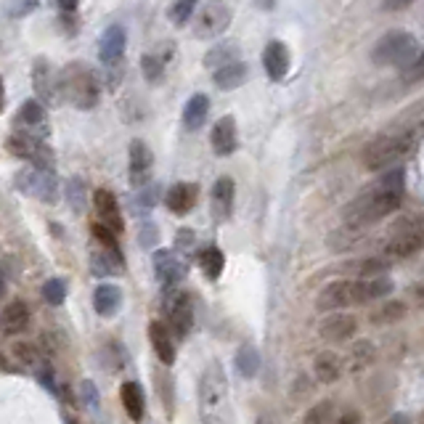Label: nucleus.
Returning <instances> with one entry per match:
<instances>
[{"mask_svg": "<svg viewBox=\"0 0 424 424\" xmlns=\"http://www.w3.org/2000/svg\"><path fill=\"white\" fill-rule=\"evenodd\" d=\"M196 406H199L202 424H233L228 379L218 361L204 366L199 384H196Z\"/></svg>", "mask_w": 424, "mask_h": 424, "instance_id": "obj_3", "label": "nucleus"}, {"mask_svg": "<svg viewBox=\"0 0 424 424\" xmlns=\"http://www.w3.org/2000/svg\"><path fill=\"white\" fill-rule=\"evenodd\" d=\"M212 80H215V85L221 91H236V88H242L244 82H247V64L236 61V64L225 67V69H218L212 74Z\"/></svg>", "mask_w": 424, "mask_h": 424, "instance_id": "obj_33", "label": "nucleus"}, {"mask_svg": "<svg viewBox=\"0 0 424 424\" xmlns=\"http://www.w3.org/2000/svg\"><path fill=\"white\" fill-rule=\"evenodd\" d=\"M122 305V289L117 284H99L96 292H93V308L96 313L104 316V318H111L117 316Z\"/></svg>", "mask_w": 424, "mask_h": 424, "instance_id": "obj_27", "label": "nucleus"}, {"mask_svg": "<svg viewBox=\"0 0 424 424\" xmlns=\"http://www.w3.org/2000/svg\"><path fill=\"white\" fill-rule=\"evenodd\" d=\"M210 143L212 152L218 154V157H231L239 149V128H236V120H233L231 114H225V117H221V120L212 125Z\"/></svg>", "mask_w": 424, "mask_h": 424, "instance_id": "obj_17", "label": "nucleus"}, {"mask_svg": "<svg viewBox=\"0 0 424 424\" xmlns=\"http://www.w3.org/2000/svg\"><path fill=\"white\" fill-rule=\"evenodd\" d=\"M64 196L69 199L72 210H74V212L85 210V183H82L80 178H72V181L67 183V189H64Z\"/></svg>", "mask_w": 424, "mask_h": 424, "instance_id": "obj_45", "label": "nucleus"}, {"mask_svg": "<svg viewBox=\"0 0 424 424\" xmlns=\"http://www.w3.org/2000/svg\"><path fill=\"white\" fill-rule=\"evenodd\" d=\"M13 125H16V133L19 135H30V138H38V141H48L51 135V120H48V111L38 99H30L24 101L13 117Z\"/></svg>", "mask_w": 424, "mask_h": 424, "instance_id": "obj_10", "label": "nucleus"}, {"mask_svg": "<svg viewBox=\"0 0 424 424\" xmlns=\"http://www.w3.org/2000/svg\"><path fill=\"white\" fill-rule=\"evenodd\" d=\"M289 67H292V53L284 45L281 40H271L263 48V69L265 74L271 77L273 82L284 80L289 74Z\"/></svg>", "mask_w": 424, "mask_h": 424, "instance_id": "obj_20", "label": "nucleus"}, {"mask_svg": "<svg viewBox=\"0 0 424 424\" xmlns=\"http://www.w3.org/2000/svg\"><path fill=\"white\" fill-rule=\"evenodd\" d=\"M128 164H130V186L138 191V189H146L149 181H152V170H154V152L141 141V138H133L130 149H128Z\"/></svg>", "mask_w": 424, "mask_h": 424, "instance_id": "obj_15", "label": "nucleus"}, {"mask_svg": "<svg viewBox=\"0 0 424 424\" xmlns=\"http://www.w3.org/2000/svg\"><path fill=\"white\" fill-rule=\"evenodd\" d=\"M347 305H355V279H337L316 297V308L323 313H342Z\"/></svg>", "mask_w": 424, "mask_h": 424, "instance_id": "obj_12", "label": "nucleus"}, {"mask_svg": "<svg viewBox=\"0 0 424 424\" xmlns=\"http://www.w3.org/2000/svg\"><path fill=\"white\" fill-rule=\"evenodd\" d=\"M154 387H157V393H160L162 406H164L167 416H172L175 414V379L170 376V372L157 369V372H154Z\"/></svg>", "mask_w": 424, "mask_h": 424, "instance_id": "obj_37", "label": "nucleus"}, {"mask_svg": "<svg viewBox=\"0 0 424 424\" xmlns=\"http://www.w3.org/2000/svg\"><path fill=\"white\" fill-rule=\"evenodd\" d=\"M32 88L43 106L61 101V72L53 69L45 59H38L32 64Z\"/></svg>", "mask_w": 424, "mask_h": 424, "instance_id": "obj_13", "label": "nucleus"}, {"mask_svg": "<svg viewBox=\"0 0 424 424\" xmlns=\"http://www.w3.org/2000/svg\"><path fill=\"white\" fill-rule=\"evenodd\" d=\"M196 199H199V186H196V183H186V181L170 186L167 194H164L167 210H170L172 215H178V218L189 215V212L196 207Z\"/></svg>", "mask_w": 424, "mask_h": 424, "instance_id": "obj_21", "label": "nucleus"}, {"mask_svg": "<svg viewBox=\"0 0 424 424\" xmlns=\"http://www.w3.org/2000/svg\"><path fill=\"white\" fill-rule=\"evenodd\" d=\"M403 316H406V303H401V300H387V303H382L372 313V323H379V326H384V323L401 321Z\"/></svg>", "mask_w": 424, "mask_h": 424, "instance_id": "obj_39", "label": "nucleus"}, {"mask_svg": "<svg viewBox=\"0 0 424 424\" xmlns=\"http://www.w3.org/2000/svg\"><path fill=\"white\" fill-rule=\"evenodd\" d=\"M120 401L125 414L130 416L133 422H141L143 411H146V398H143V390L138 382H125L120 387Z\"/></svg>", "mask_w": 424, "mask_h": 424, "instance_id": "obj_31", "label": "nucleus"}, {"mask_svg": "<svg viewBox=\"0 0 424 424\" xmlns=\"http://www.w3.org/2000/svg\"><path fill=\"white\" fill-rule=\"evenodd\" d=\"M233 366L236 372L242 374L244 379H255L260 374V366H263V358H260V350L255 345H242L236 350V358H233Z\"/></svg>", "mask_w": 424, "mask_h": 424, "instance_id": "obj_32", "label": "nucleus"}, {"mask_svg": "<svg viewBox=\"0 0 424 424\" xmlns=\"http://www.w3.org/2000/svg\"><path fill=\"white\" fill-rule=\"evenodd\" d=\"M376 361V350L372 342H358L350 350V372H364Z\"/></svg>", "mask_w": 424, "mask_h": 424, "instance_id": "obj_41", "label": "nucleus"}, {"mask_svg": "<svg viewBox=\"0 0 424 424\" xmlns=\"http://www.w3.org/2000/svg\"><path fill=\"white\" fill-rule=\"evenodd\" d=\"M289 395H292V401H308V398L313 395V382H311L308 376H297Z\"/></svg>", "mask_w": 424, "mask_h": 424, "instance_id": "obj_50", "label": "nucleus"}, {"mask_svg": "<svg viewBox=\"0 0 424 424\" xmlns=\"http://www.w3.org/2000/svg\"><path fill=\"white\" fill-rule=\"evenodd\" d=\"M236 61H242V45L233 40H221L210 45V51L204 53V67L212 72L218 69H225V67H231Z\"/></svg>", "mask_w": 424, "mask_h": 424, "instance_id": "obj_24", "label": "nucleus"}, {"mask_svg": "<svg viewBox=\"0 0 424 424\" xmlns=\"http://www.w3.org/2000/svg\"><path fill=\"white\" fill-rule=\"evenodd\" d=\"M424 250V221L422 218H403L390 228V239L384 244L382 255L390 263L406 260Z\"/></svg>", "mask_w": 424, "mask_h": 424, "instance_id": "obj_6", "label": "nucleus"}, {"mask_svg": "<svg viewBox=\"0 0 424 424\" xmlns=\"http://www.w3.org/2000/svg\"><path fill=\"white\" fill-rule=\"evenodd\" d=\"M334 424H361V414L358 411H345V414L337 416Z\"/></svg>", "mask_w": 424, "mask_h": 424, "instance_id": "obj_54", "label": "nucleus"}, {"mask_svg": "<svg viewBox=\"0 0 424 424\" xmlns=\"http://www.w3.org/2000/svg\"><path fill=\"white\" fill-rule=\"evenodd\" d=\"M393 289L395 286L387 276L366 279V281L355 279V305H369L376 303V300H387V294H393Z\"/></svg>", "mask_w": 424, "mask_h": 424, "instance_id": "obj_25", "label": "nucleus"}, {"mask_svg": "<svg viewBox=\"0 0 424 424\" xmlns=\"http://www.w3.org/2000/svg\"><path fill=\"white\" fill-rule=\"evenodd\" d=\"M162 311L167 316V329L172 337L181 342L189 340L194 329V316H196V303H194L191 292L183 289H164V300H162Z\"/></svg>", "mask_w": 424, "mask_h": 424, "instance_id": "obj_7", "label": "nucleus"}, {"mask_svg": "<svg viewBox=\"0 0 424 424\" xmlns=\"http://www.w3.org/2000/svg\"><path fill=\"white\" fill-rule=\"evenodd\" d=\"M157 199H160V186H154V183H149L146 189H138L135 191V196H133V210L135 212H149L157 204Z\"/></svg>", "mask_w": 424, "mask_h": 424, "instance_id": "obj_44", "label": "nucleus"}, {"mask_svg": "<svg viewBox=\"0 0 424 424\" xmlns=\"http://www.w3.org/2000/svg\"><path fill=\"white\" fill-rule=\"evenodd\" d=\"M43 297H45L48 305H61L67 300V284L61 281V279H48V281L43 284Z\"/></svg>", "mask_w": 424, "mask_h": 424, "instance_id": "obj_46", "label": "nucleus"}, {"mask_svg": "<svg viewBox=\"0 0 424 424\" xmlns=\"http://www.w3.org/2000/svg\"><path fill=\"white\" fill-rule=\"evenodd\" d=\"M424 135V120L414 122H395V128L374 135L364 146L361 162L372 172H387L393 167H401V162L414 152V146Z\"/></svg>", "mask_w": 424, "mask_h": 424, "instance_id": "obj_2", "label": "nucleus"}, {"mask_svg": "<svg viewBox=\"0 0 424 424\" xmlns=\"http://www.w3.org/2000/svg\"><path fill=\"white\" fill-rule=\"evenodd\" d=\"M125 48H128V35L120 24H111L104 30L101 40H99V61L104 67H117L125 56Z\"/></svg>", "mask_w": 424, "mask_h": 424, "instance_id": "obj_18", "label": "nucleus"}, {"mask_svg": "<svg viewBox=\"0 0 424 424\" xmlns=\"http://www.w3.org/2000/svg\"><path fill=\"white\" fill-rule=\"evenodd\" d=\"M80 395H82V401H85V406L88 408H99V390H96V384L91 382V379H82V384H80Z\"/></svg>", "mask_w": 424, "mask_h": 424, "instance_id": "obj_51", "label": "nucleus"}, {"mask_svg": "<svg viewBox=\"0 0 424 424\" xmlns=\"http://www.w3.org/2000/svg\"><path fill=\"white\" fill-rule=\"evenodd\" d=\"M93 207H96V215H99V223H101V225H106V228L114 231L117 236L125 231L120 202H117L114 194L106 191V189H99V191L93 194Z\"/></svg>", "mask_w": 424, "mask_h": 424, "instance_id": "obj_19", "label": "nucleus"}, {"mask_svg": "<svg viewBox=\"0 0 424 424\" xmlns=\"http://www.w3.org/2000/svg\"><path fill=\"white\" fill-rule=\"evenodd\" d=\"M11 355L19 361L21 366H27V369H35V372H48V364L43 361V353L30 342H13L11 347Z\"/></svg>", "mask_w": 424, "mask_h": 424, "instance_id": "obj_35", "label": "nucleus"}, {"mask_svg": "<svg viewBox=\"0 0 424 424\" xmlns=\"http://www.w3.org/2000/svg\"><path fill=\"white\" fill-rule=\"evenodd\" d=\"M194 247H196V233L191 231V228H178V233H175V252H181V255H186V252H191Z\"/></svg>", "mask_w": 424, "mask_h": 424, "instance_id": "obj_48", "label": "nucleus"}, {"mask_svg": "<svg viewBox=\"0 0 424 424\" xmlns=\"http://www.w3.org/2000/svg\"><path fill=\"white\" fill-rule=\"evenodd\" d=\"M408 3H384V9H393V11H401V9H406Z\"/></svg>", "mask_w": 424, "mask_h": 424, "instance_id": "obj_59", "label": "nucleus"}, {"mask_svg": "<svg viewBox=\"0 0 424 424\" xmlns=\"http://www.w3.org/2000/svg\"><path fill=\"white\" fill-rule=\"evenodd\" d=\"M207 114H210V99L204 93H194L183 106V128L189 133H196L207 122Z\"/></svg>", "mask_w": 424, "mask_h": 424, "instance_id": "obj_28", "label": "nucleus"}, {"mask_svg": "<svg viewBox=\"0 0 424 424\" xmlns=\"http://www.w3.org/2000/svg\"><path fill=\"white\" fill-rule=\"evenodd\" d=\"M340 374H342V361H340V355L332 353V350H323L313 358V376L318 379L321 384H332L340 379Z\"/></svg>", "mask_w": 424, "mask_h": 424, "instance_id": "obj_30", "label": "nucleus"}, {"mask_svg": "<svg viewBox=\"0 0 424 424\" xmlns=\"http://www.w3.org/2000/svg\"><path fill=\"white\" fill-rule=\"evenodd\" d=\"M101 364H106L111 372H120L122 366L128 364V350L117 342H109L106 347L101 350Z\"/></svg>", "mask_w": 424, "mask_h": 424, "instance_id": "obj_43", "label": "nucleus"}, {"mask_svg": "<svg viewBox=\"0 0 424 424\" xmlns=\"http://www.w3.org/2000/svg\"><path fill=\"white\" fill-rule=\"evenodd\" d=\"M149 342H152L154 353H157V358H160V364L170 369V366L175 364L178 347H175V337H172V332L167 329V323H162V321L149 323Z\"/></svg>", "mask_w": 424, "mask_h": 424, "instance_id": "obj_23", "label": "nucleus"}, {"mask_svg": "<svg viewBox=\"0 0 424 424\" xmlns=\"http://www.w3.org/2000/svg\"><path fill=\"white\" fill-rule=\"evenodd\" d=\"M231 24V9L225 3H204L199 16L194 19V32L199 40H215L218 35L228 30Z\"/></svg>", "mask_w": 424, "mask_h": 424, "instance_id": "obj_11", "label": "nucleus"}, {"mask_svg": "<svg viewBox=\"0 0 424 424\" xmlns=\"http://www.w3.org/2000/svg\"><path fill=\"white\" fill-rule=\"evenodd\" d=\"M419 56H422L419 40L406 30L384 32L382 38L376 40V45L372 48V61L376 67H398L401 72L414 67Z\"/></svg>", "mask_w": 424, "mask_h": 424, "instance_id": "obj_5", "label": "nucleus"}, {"mask_svg": "<svg viewBox=\"0 0 424 424\" xmlns=\"http://www.w3.org/2000/svg\"><path fill=\"white\" fill-rule=\"evenodd\" d=\"M194 11H196V3L194 0H178V3H170V9H167V16L175 27H186L189 19L194 16Z\"/></svg>", "mask_w": 424, "mask_h": 424, "instance_id": "obj_42", "label": "nucleus"}, {"mask_svg": "<svg viewBox=\"0 0 424 424\" xmlns=\"http://www.w3.org/2000/svg\"><path fill=\"white\" fill-rule=\"evenodd\" d=\"M77 11H80V6H77L74 0H64V3H59V16H61V21L67 24V30H69V32H74Z\"/></svg>", "mask_w": 424, "mask_h": 424, "instance_id": "obj_49", "label": "nucleus"}, {"mask_svg": "<svg viewBox=\"0 0 424 424\" xmlns=\"http://www.w3.org/2000/svg\"><path fill=\"white\" fill-rule=\"evenodd\" d=\"M358 332V321H355L353 313H332L326 316L318 326V334H321L326 342H334V345H342L347 342L350 337H355Z\"/></svg>", "mask_w": 424, "mask_h": 424, "instance_id": "obj_16", "label": "nucleus"}, {"mask_svg": "<svg viewBox=\"0 0 424 424\" xmlns=\"http://www.w3.org/2000/svg\"><path fill=\"white\" fill-rule=\"evenodd\" d=\"M196 263H199L207 281H218L223 268H225V257H223V252L218 247H204L202 252L196 255Z\"/></svg>", "mask_w": 424, "mask_h": 424, "instance_id": "obj_34", "label": "nucleus"}, {"mask_svg": "<svg viewBox=\"0 0 424 424\" xmlns=\"http://www.w3.org/2000/svg\"><path fill=\"white\" fill-rule=\"evenodd\" d=\"M337 416H334V403L332 398H323V401H316L308 411H305L303 424H334Z\"/></svg>", "mask_w": 424, "mask_h": 424, "instance_id": "obj_38", "label": "nucleus"}, {"mask_svg": "<svg viewBox=\"0 0 424 424\" xmlns=\"http://www.w3.org/2000/svg\"><path fill=\"white\" fill-rule=\"evenodd\" d=\"M93 236H96L99 247H104V250H111V252L120 255V242H117V233L109 231L106 225H101V223H93Z\"/></svg>", "mask_w": 424, "mask_h": 424, "instance_id": "obj_47", "label": "nucleus"}, {"mask_svg": "<svg viewBox=\"0 0 424 424\" xmlns=\"http://www.w3.org/2000/svg\"><path fill=\"white\" fill-rule=\"evenodd\" d=\"M403 77L408 82H419V80H424V51H422V56L416 59V64L414 67H408V69L403 72Z\"/></svg>", "mask_w": 424, "mask_h": 424, "instance_id": "obj_53", "label": "nucleus"}, {"mask_svg": "<svg viewBox=\"0 0 424 424\" xmlns=\"http://www.w3.org/2000/svg\"><path fill=\"white\" fill-rule=\"evenodd\" d=\"M414 300L424 305V286H416V289H414Z\"/></svg>", "mask_w": 424, "mask_h": 424, "instance_id": "obj_58", "label": "nucleus"}, {"mask_svg": "<svg viewBox=\"0 0 424 424\" xmlns=\"http://www.w3.org/2000/svg\"><path fill=\"white\" fill-rule=\"evenodd\" d=\"M387 424H411V416L408 414H393Z\"/></svg>", "mask_w": 424, "mask_h": 424, "instance_id": "obj_56", "label": "nucleus"}, {"mask_svg": "<svg viewBox=\"0 0 424 424\" xmlns=\"http://www.w3.org/2000/svg\"><path fill=\"white\" fill-rule=\"evenodd\" d=\"M30 305L24 303V300H11L6 308H3V334L6 337H13V334H21L27 332V326H30Z\"/></svg>", "mask_w": 424, "mask_h": 424, "instance_id": "obj_26", "label": "nucleus"}, {"mask_svg": "<svg viewBox=\"0 0 424 424\" xmlns=\"http://www.w3.org/2000/svg\"><path fill=\"white\" fill-rule=\"evenodd\" d=\"M167 59L164 53H143L141 56V72L143 77L149 82H160L162 74H164V67H167Z\"/></svg>", "mask_w": 424, "mask_h": 424, "instance_id": "obj_40", "label": "nucleus"}, {"mask_svg": "<svg viewBox=\"0 0 424 424\" xmlns=\"http://www.w3.org/2000/svg\"><path fill=\"white\" fill-rule=\"evenodd\" d=\"M122 268H125L122 255L111 252V250H104V247H99V250L91 255V271H93V276H99V279L120 276Z\"/></svg>", "mask_w": 424, "mask_h": 424, "instance_id": "obj_29", "label": "nucleus"}, {"mask_svg": "<svg viewBox=\"0 0 424 424\" xmlns=\"http://www.w3.org/2000/svg\"><path fill=\"white\" fill-rule=\"evenodd\" d=\"M154 273H157V281L164 289H178L183 276L189 273V263L175 250H157L154 252Z\"/></svg>", "mask_w": 424, "mask_h": 424, "instance_id": "obj_14", "label": "nucleus"}, {"mask_svg": "<svg viewBox=\"0 0 424 424\" xmlns=\"http://www.w3.org/2000/svg\"><path fill=\"white\" fill-rule=\"evenodd\" d=\"M255 424H281V422H279V419H276L273 414H260Z\"/></svg>", "mask_w": 424, "mask_h": 424, "instance_id": "obj_57", "label": "nucleus"}, {"mask_svg": "<svg viewBox=\"0 0 424 424\" xmlns=\"http://www.w3.org/2000/svg\"><path fill=\"white\" fill-rule=\"evenodd\" d=\"M16 189H19L24 196H30V199H38V202H56L59 199V181H56V175L51 170H40V167H21L16 172Z\"/></svg>", "mask_w": 424, "mask_h": 424, "instance_id": "obj_8", "label": "nucleus"}, {"mask_svg": "<svg viewBox=\"0 0 424 424\" xmlns=\"http://www.w3.org/2000/svg\"><path fill=\"white\" fill-rule=\"evenodd\" d=\"M61 99L80 111L96 109V104L101 99V82L96 77V72L82 64H67L61 69Z\"/></svg>", "mask_w": 424, "mask_h": 424, "instance_id": "obj_4", "label": "nucleus"}, {"mask_svg": "<svg viewBox=\"0 0 424 424\" xmlns=\"http://www.w3.org/2000/svg\"><path fill=\"white\" fill-rule=\"evenodd\" d=\"M38 9V3H11L9 11H13L16 16H21V13H30V11Z\"/></svg>", "mask_w": 424, "mask_h": 424, "instance_id": "obj_55", "label": "nucleus"}, {"mask_svg": "<svg viewBox=\"0 0 424 424\" xmlns=\"http://www.w3.org/2000/svg\"><path fill=\"white\" fill-rule=\"evenodd\" d=\"M364 228H353V225H345V228H340V231H332L329 233V239H326V244H329V250H334V252H347V250H353L355 244L364 239Z\"/></svg>", "mask_w": 424, "mask_h": 424, "instance_id": "obj_36", "label": "nucleus"}, {"mask_svg": "<svg viewBox=\"0 0 424 424\" xmlns=\"http://www.w3.org/2000/svg\"><path fill=\"white\" fill-rule=\"evenodd\" d=\"M212 215L215 221H228L233 212V202H236V183L228 175H221L218 181L212 183Z\"/></svg>", "mask_w": 424, "mask_h": 424, "instance_id": "obj_22", "label": "nucleus"}, {"mask_svg": "<svg viewBox=\"0 0 424 424\" xmlns=\"http://www.w3.org/2000/svg\"><path fill=\"white\" fill-rule=\"evenodd\" d=\"M406 196V170L403 167H393L379 175V181L366 186L364 191L355 196L353 202L345 204L342 221L345 225L353 228H369L374 223L384 221L387 215L401 210Z\"/></svg>", "mask_w": 424, "mask_h": 424, "instance_id": "obj_1", "label": "nucleus"}, {"mask_svg": "<svg viewBox=\"0 0 424 424\" xmlns=\"http://www.w3.org/2000/svg\"><path fill=\"white\" fill-rule=\"evenodd\" d=\"M157 239H160L157 225H154V223H146V225L141 228V233H138V244H141V247H154Z\"/></svg>", "mask_w": 424, "mask_h": 424, "instance_id": "obj_52", "label": "nucleus"}, {"mask_svg": "<svg viewBox=\"0 0 424 424\" xmlns=\"http://www.w3.org/2000/svg\"><path fill=\"white\" fill-rule=\"evenodd\" d=\"M6 149L9 154L24 160L32 167H40V170H51L53 172V152L48 141H38V138H30V135H19L13 133L6 138Z\"/></svg>", "mask_w": 424, "mask_h": 424, "instance_id": "obj_9", "label": "nucleus"}]
</instances>
